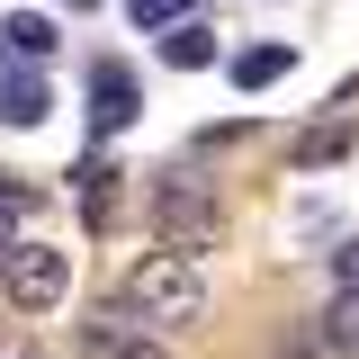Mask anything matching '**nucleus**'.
<instances>
[{
    "instance_id": "obj_1",
    "label": "nucleus",
    "mask_w": 359,
    "mask_h": 359,
    "mask_svg": "<svg viewBox=\"0 0 359 359\" xmlns=\"http://www.w3.org/2000/svg\"><path fill=\"white\" fill-rule=\"evenodd\" d=\"M126 314L135 323H198V314H207L198 261H189V252H144V261L126 269Z\"/></svg>"
},
{
    "instance_id": "obj_2",
    "label": "nucleus",
    "mask_w": 359,
    "mask_h": 359,
    "mask_svg": "<svg viewBox=\"0 0 359 359\" xmlns=\"http://www.w3.org/2000/svg\"><path fill=\"white\" fill-rule=\"evenodd\" d=\"M216 233H224V216H216V189L198 171H162V189H153V243L162 252H216Z\"/></svg>"
},
{
    "instance_id": "obj_3",
    "label": "nucleus",
    "mask_w": 359,
    "mask_h": 359,
    "mask_svg": "<svg viewBox=\"0 0 359 359\" xmlns=\"http://www.w3.org/2000/svg\"><path fill=\"white\" fill-rule=\"evenodd\" d=\"M0 297L18 314H54L63 297H72V261L54 252V243H18L9 261H0Z\"/></svg>"
},
{
    "instance_id": "obj_4",
    "label": "nucleus",
    "mask_w": 359,
    "mask_h": 359,
    "mask_svg": "<svg viewBox=\"0 0 359 359\" xmlns=\"http://www.w3.org/2000/svg\"><path fill=\"white\" fill-rule=\"evenodd\" d=\"M126 126H135V72L99 63L90 72V135H126Z\"/></svg>"
},
{
    "instance_id": "obj_5",
    "label": "nucleus",
    "mask_w": 359,
    "mask_h": 359,
    "mask_svg": "<svg viewBox=\"0 0 359 359\" xmlns=\"http://www.w3.org/2000/svg\"><path fill=\"white\" fill-rule=\"evenodd\" d=\"M45 117H54L45 72H9V81H0V126H45Z\"/></svg>"
},
{
    "instance_id": "obj_6",
    "label": "nucleus",
    "mask_w": 359,
    "mask_h": 359,
    "mask_svg": "<svg viewBox=\"0 0 359 359\" xmlns=\"http://www.w3.org/2000/svg\"><path fill=\"white\" fill-rule=\"evenodd\" d=\"M314 341L332 359H359V287H341L332 306H323V323H314Z\"/></svg>"
},
{
    "instance_id": "obj_7",
    "label": "nucleus",
    "mask_w": 359,
    "mask_h": 359,
    "mask_svg": "<svg viewBox=\"0 0 359 359\" xmlns=\"http://www.w3.org/2000/svg\"><path fill=\"white\" fill-rule=\"evenodd\" d=\"M162 63H171V72H207V63H216V36H207L198 18H180V27H162Z\"/></svg>"
},
{
    "instance_id": "obj_8",
    "label": "nucleus",
    "mask_w": 359,
    "mask_h": 359,
    "mask_svg": "<svg viewBox=\"0 0 359 359\" xmlns=\"http://www.w3.org/2000/svg\"><path fill=\"white\" fill-rule=\"evenodd\" d=\"M117 180H126V171H117L108 153H90V162H81V216H90V224L117 216Z\"/></svg>"
},
{
    "instance_id": "obj_9",
    "label": "nucleus",
    "mask_w": 359,
    "mask_h": 359,
    "mask_svg": "<svg viewBox=\"0 0 359 359\" xmlns=\"http://www.w3.org/2000/svg\"><path fill=\"white\" fill-rule=\"evenodd\" d=\"M287 63H297V45H252V54H233V90H269Z\"/></svg>"
},
{
    "instance_id": "obj_10",
    "label": "nucleus",
    "mask_w": 359,
    "mask_h": 359,
    "mask_svg": "<svg viewBox=\"0 0 359 359\" xmlns=\"http://www.w3.org/2000/svg\"><path fill=\"white\" fill-rule=\"evenodd\" d=\"M351 153V126H314V135H297V171H323V162H341Z\"/></svg>"
},
{
    "instance_id": "obj_11",
    "label": "nucleus",
    "mask_w": 359,
    "mask_h": 359,
    "mask_svg": "<svg viewBox=\"0 0 359 359\" xmlns=\"http://www.w3.org/2000/svg\"><path fill=\"white\" fill-rule=\"evenodd\" d=\"M126 18L153 36V27H180V18H189V0H126Z\"/></svg>"
},
{
    "instance_id": "obj_12",
    "label": "nucleus",
    "mask_w": 359,
    "mask_h": 359,
    "mask_svg": "<svg viewBox=\"0 0 359 359\" xmlns=\"http://www.w3.org/2000/svg\"><path fill=\"white\" fill-rule=\"evenodd\" d=\"M0 27H9V45H18L27 63H36V54H54V27H45V18H0Z\"/></svg>"
},
{
    "instance_id": "obj_13",
    "label": "nucleus",
    "mask_w": 359,
    "mask_h": 359,
    "mask_svg": "<svg viewBox=\"0 0 359 359\" xmlns=\"http://www.w3.org/2000/svg\"><path fill=\"white\" fill-rule=\"evenodd\" d=\"M0 207H9V216H27V207H36V189H27V180H9V171H0Z\"/></svg>"
},
{
    "instance_id": "obj_14",
    "label": "nucleus",
    "mask_w": 359,
    "mask_h": 359,
    "mask_svg": "<svg viewBox=\"0 0 359 359\" xmlns=\"http://www.w3.org/2000/svg\"><path fill=\"white\" fill-rule=\"evenodd\" d=\"M332 278H341V287H359V233L341 243V252H332Z\"/></svg>"
},
{
    "instance_id": "obj_15",
    "label": "nucleus",
    "mask_w": 359,
    "mask_h": 359,
    "mask_svg": "<svg viewBox=\"0 0 359 359\" xmlns=\"http://www.w3.org/2000/svg\"><path fill=\"white\" fill-rule=\"evenodd\" d=\"M108 359H162V341H144V332H126V341H117Z\"/></svg>"
},
{
    "instance_id": "obj_16",
    "label": "nucleus",
    "mask_w": 359,
    "mask_h": 359,
    "mask_svg": "<svg viewBox=\"0 0 359 359\" xmlns=\"http://www.w3.org/2000/svg\"><path fill=\"white\" fill-rule=\"evenodd\" d=\"M269 359H323V341H314V351H306V332H297V341H278V351H269Z\"/></svg>"
},
{
    "instance_id": "obj_17",
    "label": "nucleus",
    "mask_w": 359,
    "mask_h": 359,
    "mask_svg": "<svg viewBox=\"0 0 359 359\" xmlns=\"http://www.w3.org/2000/svg\"><path fill=\"white\" fill-rule=\"evenodd\" d=\"M9 252H18V216L0 207V261H9Z\"/></svg>"
},
{
    "instance_id": "obj_18",
    "label": "nucleus",
    "mask_w": 359,
    "mask_h": 359,
    "mask_svg": "<svg viewBox=\"0 0 359 359\" xmlns=\"http://www.w3.org/2000/svg\"><path fill=\"white\" fill-rule=\"evenodd\" d=\"M0 359H36V351H27V341H18V332H9V341H0Z\"/></svg>"
},
{
    "instance_id": "obj_19",
    "label": "nucleus",
    "mask_w": 359,
    "mask_h": 359,
    "mask_svg": "<svg viewBox=\"0 0 359 359\" xmlns=\"http://www.w3.org/2000/svg\"><path fill=\"white\" fill-rule=\"evenodd\" d=\"M72 9H99V0H72Z\"/></svg>"
}]
</instances>
